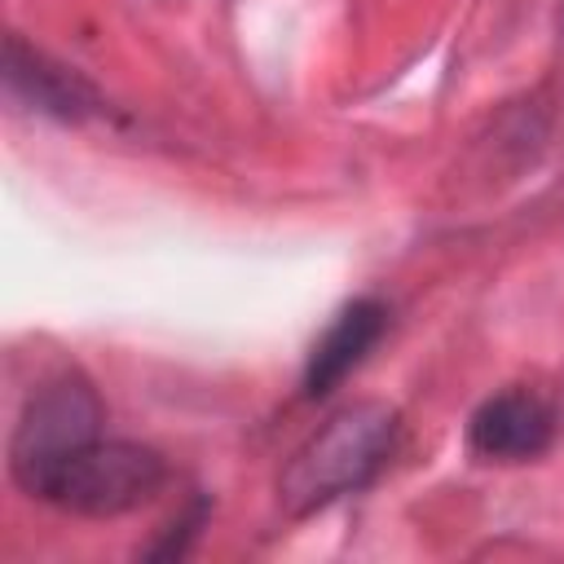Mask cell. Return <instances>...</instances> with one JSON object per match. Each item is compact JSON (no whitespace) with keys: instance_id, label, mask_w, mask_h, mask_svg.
Listing matches in <instances>:
<instances>
[{"instance_id":"cell-1","label":"cell","mask_w":564,"mask_h":564,"mask_svg":"<svg viewBox=\"0 0 564 564\" xmlns=\"http://www.w3.org/2000/svg\"><path fill=\"white\" fill-rule=\"evenodd\" d=\"M401 414L388 401H348L339 405L282 467L278 502L286 516H313L344 494L366 489L392 458Z\"/></svg>"},{"instance_id":"cell-2","label":"cell","mask_w":564,"mask_h":564,"mask_svg":"<svg viewBox=\"0 0 564 564\" xmlns=\"http://www.w3.org/2000/svg\"><path fill=\"white\" fill-rule=\"evenodd\" d=\"M167 485V463L159 449L137 445V441H88L75 449L40 489L44 502L88 516V520H115L128 516Z\"/></svg>"},{"instance_id":"cell-3","label":"cell","mask_w":564,"mask_h":564,"mask_svg":"<svg viewBox=\"0 0 564 564\" xmlns=\"http://www.w3.org/2000/svg\"><path fill=\"white\" fill-rule=\"evenodd\" d=\"M101 419H106V410L88 379L62 375V379L40 383L26 397L13 441H9V476L18 480V489L40 498L44 480L75 449H84L88 441L101 436Z\"/></svg>"},{"instance_id":"cell-4","label":"cell","mask_w":564,"mask_h":564,"mask_svg":"<svg viewBox=\"0 0 564 564\" xmlns=\"http://www.w3.org/2000/svg\"><path fill=\"white\" fill-rule=\"evenodd\" d=\"M555 441V410L529 388L485 397L467 419V445L485 463H533Z\"/></svg>"},{"instance_id":"cell-5","label":"cell","mask_w":564,"mask_h":564,"mask_svg":"<svg viewBox=\"0 0 564 564\" xmlns=\"http://www.w3.org/2000/svg\"><path fill=\"white\" fill-rule=\"evenodd\" d=\"M4 93L13 106L44 115V119H57V123H84V119L101 115L97 88L79 70L31 48L22 35L4 40Z\"/></svg>"},{"instance_id":"cell-6","label":"cell","mask_w":564,"mask_h":564,"mask_svg":"<svg viewBox=\"0 0 564 564\" xmlns=\"http://www.w3.org/2000/svg\"><path fill=\"white\" fill-rule=\"evenodd\" d=\"M383 330H388V308H383L379 300H370V295L348 300V304L330 317V326L317 335V344L308 348L304 379H300L304 397H308V401L330 397V392L375 352V344L383 339Z\"/></svg>"},{"instance_id":"cell-7","label":"cell","mask_w":564,"mask_h":564,"mask_svg":"<svg viewBox=\"0 0 564 564\" xmlns=\"http://www.w3.org/2000/svg\"><path fill=\"white\" fill-rule=\"evenodd\" d=\"M203 524H207V502L194 498V502H189V507H185V511H181V516H176V520H172V524H167L141 555H145V560H181V555L189 551V542L198 538Z\"/></svg>"}]
</instances>
